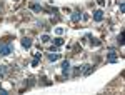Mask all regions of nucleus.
Instances as JSON below:
<instances>
[{
	"mask_svg": "<svg viewBox=\"0 0 125 95\" xmlns=\"http://www.w3.org/2000/svg\"><path fill=\"white\" fill-rule=\"evenodd\" d=\"M80 18H82V13H80L78 10H75V12L72 13V22H78Z\"/></svg>",
	"mask_w": 125,
	"mask_h": 95,
	"instance_id": "39448f33",
	"label": "nucleus"
},
{
	"mask_svg": "<svg viewBox=\"0 0 125 95\" xmlns=\"http://www.w3.org/2000/svg\"><path fill=\"white\" fill-rule=\"evenodd\" d=\"M62 70H63V73H67V72L70 70V62H68V60H65V62L62 63Z\"/></svg>",
	"mask_w": 125,
	"mask_h": 95,
	"instance_id": "6e6552de",
	"label": "nucleus"
},
{
	"mask_svg": "<svg viewBox=\"0 0 125 95\" xmlns=\"http://www.w3.org/2000/svg\"><path fill=\"white\" fill-rule=\"evenodd\" d=\"M55 45H57V47L63 45V40H62V39H55Z\"/></svg>",
	"mask_w": 125,
	"mask_h": 95,
	"instance_id": "9d476101",
	"label": "nucleus"
},
{
	"mask_svg": "<svg viewBox=\"0 0 125 95\" xmlns=\"http://www.w3.org/2000/svg\"><path fill=\"white\" fill-rule=\"evenodd\" d=\"M85 68H83V75H90L92 72H94V67L92 65H83Z\"/></svg>",
	"mask_w": 125,
	"mask_h": 95,
	"instance_id": "0eeeda50",
	"label": "nucleus"
},
{
	"mask_svg": "<svg viewBox=\"0 0 125 95\" xmlns=\"http://www.w3.org/2000/svg\"><path fill=\"white\" fill-rule=\"evenodd\" d=\"M32 8H33L35 12H40V10H42V7H40V5H32Z\"/></svg>",
	"mask_w": 125,
	"mask_h": 95,
	"instance_id": "ddd939ff",
	"label": "nucleus"
},
{
	"mask_svg": "<svg viewBox=\"0 0 125 95\" xmlns=\"http://www.w3.org/2000/svg\"><path fill=\"white\" fill-rule=\"evenodd\" d=\"M55 33H57V35H62V33H63V28H62V27L55 28Z\"/></svg>",
	"mask_w": 125,
	"mask_h": 95,
	"instance_id": "f8f14e48",
	"label": "nucleus"
},
{
	"mask_svg": "<svg viewBox=\"0 0 125 95\" xmlns=\"http://www.w3.org/2000/svg\"><path fill=\"white\" fill-rule=\"evenodd\" d=\"M118 44H123V33L118 35Z\"/></svg>",
	"mask_w": 125,
	"mask_h": 95,
	"instance_id": "4468645a",
	"label": "nucleus"
},
{
	"mask_svg": "<svg viewBox=\"0 0 125 95\" xmlns=\"http://www.w3.org/2000/svg\"><path fill=\"white\" fill-rule=\"evenodd\" d=\"M39 60H40V53H35V59H33V62H32V65L35 67V65H37V63H39Z\"/></svg>",
	"mask_w": 125,
	"mask_h": 95,
	"instance_id": "1a4fd4ad",
	"label": "nucleus"
},
{
	"mask_svg": "<svg viewBox=\"0 0 125 95\" xmlns=\"http://www.w3.org/2000/svg\"><path fill=\"white\" fill-rule=\"evenodd\" d=\"M59 59H60V55H59V53H55V52L48 53V60H50V62H55V60H59Z\"/></svg>",
	"mask_w": 125,
	"mask_h": 95,
	"instance_id": "423d86ee",
	"label": "nucleus"
},
{
	"mask_svg": "<svg viewBox=\"0 0 125 95\" xmlns=\"http://www.w3.org/2000/svg\"><path fill=\"white\" fill-rule=\"evenodd\" d=\"M42 42H45V44L50 42V37H48V35H42Z\"/></svg>",
	"mask_w": 125,
	"mask_h": 95,
	"instance_id": "9b49d317",
	"label": "nucleus"
},
{
	"mask_svg": "<svg viewBox=\"0 0 125 95\" xmlns=\"http://www.w3.org/2000/svg\"><path fill=\"white\" fill-rule=\"evenodd\" d=\"M94 20L95 22H102L103 20V12L102 10H95L94 12Z\"/></svg>",
	"mask_w": 125,
	"mask_h": 95,
	"instance_id": "7ed1b4c3",
	"label": "nucleus"
},
{
	"mask_svg": "<svg viewBox=\"0 0 125 95\" xmlns=\"http://www.w3.org/2000/svg\"><path fill=\"white\" fill-rule=\"evenodd\" d=\"M12 52H13V47H12L10 44H7V45H0V55H2V57L10 55Z\"/></svg>",
	"mask_w": 125,
	"mask_h": 95,
	"instance_id": "f257e3e1",
	"label": "nucleus"
},
{
	"mask_svg": "<svg viewBox=\"0 0 125 95\" xmlns=\"http://www.w3.org/2000/svg\"><path fill=\"white\" fill-rule=\"evenodd\" d=\"M0 95H8V93H7V90H4V88H0Z\"/></svg>",
	"mask_w": 125,
	"mask_h": 95,
	"instance_id": "2eb2a0df",
	"label": "nucleus"
},
{
	"mask_svg": "<svg viewBox=\"0 0 125 95\" xmlns=\"http://www.w3.org/2000/svg\"><path fill=\"white\" fill-rule=\"evenodd\" d=\"M22 45H23V48H30L32 47V39H28V37L22 39Z\"/></svg>",
	"mask_w": 125,
	"mask_h": 95,
	"instance_id": "20e7f679",
	"label": "nucleus"
},
{
	"mask_svg": "<svg viewBox=\"0 0 125 95\" xmlns=\"http://www.w3.org/2000/svg\"><path fill=\"white\" fill-rule=\"evenodd\" d=\"M117 60H118V57H117L115 50H110V52H109V55H107V62L113 63V62H117Z\"/></svg>",
	"mask_w": 125,
	"mask_h": 95,
	"instance_id": "f03ea898",
	"label": "nucleus"
}]
</instances>
